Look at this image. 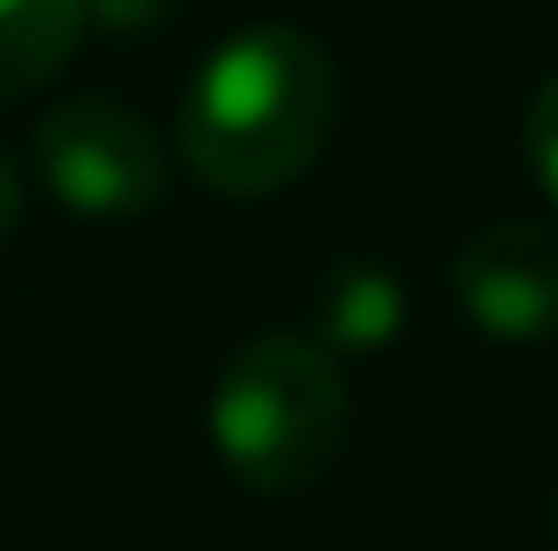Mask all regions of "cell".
I'll return each instance as SVG.
<instances>
[{"label":"cell","instance_id":"8992f818","mask_svg":"<svg viewBox=\"0 0 558 551\" xmlns=\"http://www.w3.org/2000/svg\"><path fill=\"white\" fill-rule=\"evenodd\" d=\"M318 311H326V332L340 346H389L403 326V283L389 269H340L318 297Z\"/></svg>","mask_w":558,"mask_h":551},{"label":"cell","instance_id":"ba28073f","mask_svg":"<svg viewBox=\"0 0 558 551\" xmlns=\"http://www.w3.org/2000/svg\"><path fill=\"white\" fill-rule=\"evenodd\" d=\"M14 220H22V177H14V163L0 156V241L14 234Z\"/></svg>","mask_w":558,"mask_h":551},{"label":"cell","instance_id":"52a82bcc","mask_svg":"<svg viewBox=\"0 0 558 551\" xmlns=\"http://www.w3.org/2000/svg\"><path fill=\"white\" fill-rule=\"evenodd\" d=\"M523 149H531V170L537 184H545V198L558 206V71L545 85H537L531 99V121H523Z\"/></svg>","mask_w":558,"mask_h":551},{"label":"cell","instance_id":"3957f363","mask_svg":"<svg viewBox=\"0 0 558 551\" xmlns=\"http://www.w3.org/2000/svg\"><path fill=\"white\" fill-rule=\"evenodd\" d=\"M36 163L57 206L78 220H135L163 198L156 127L121 99H64L36 127Z\"/></svg>","mask_w":558,"mask_h":551},{"label":"cell","instance_id":"6da1fadb","mask_svg":"<svg viewBox=\"0 0 558 551\" xmlns=\"http://www.w3.org/2000/svg\"><path fill=\"white\" fill-rule=\"evenodd\" d=\"M340 121V71L304 28L262 22L198 64L178 113V149L198 184L227 198H269L326 156Z\"/></svg>","mask_w":558,"mask_h":551},{"label":"cell","instance_id":"7a4b0ae2","mask_svg":"<svg viewBox=\"0 0 558 551\" xmlns=\"http://www.w3.org/2000/svg\"><path fill=\"white\" fill-rule=\"evenodd\" d=\"M213 445L262 495L318 481L347 445V382L332 354L298 332L247 340L213 389Z\"/></svg>","mask_w":558,"mask_h":551},{"label":"cell","instance_id":"9c48e42d","mask_svg":"<svg viewBox=\"0 0 558 551\" xmlns=\"http://www.w3.org/2000/svg\"><path fill=\"white\" fill-rule=\"evenodd\" d=\"M551 551H558V495H551Z\"/></svg>","mask_w":558,"mask_h":551},{"label":"cell","instance_id":"277c9868","mask_svg":"<svg viewBox=\"0 0 558 551\" xmlns=\"http://www.w3.org/2000/svg\"><path fill=\"white\" fill-rule=\"evenodd\" d=\"M466 318L488 340L531 346L558 332V226L545 220H495L452 262Z\"/></svg>","mask_w":558,"mask_h":551},{"label":"cell","instance_id":"5b68a950","mask_svg":"<svg viewBox=\"0 0 558 551\" xmlns=\"http://www.w3.org/2000/svg\"><path fill=\"white\" fill-rule=\"evenodd\" d=\"M85 0H0V99H28L71 64Z\"/></svg>","mask_w":558,"mask_h":551}]
</instances>
